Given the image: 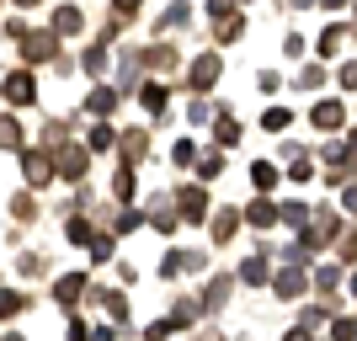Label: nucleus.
Masks as SVG:
<instances>
[{
  "mask_svg": "<svg viewBox=\"0 0 357 341\" xmlns=\"http://www.w3.org/2000/svg\"><path fill=\"white\" fill-rule=\"evenodd\" d=\"M54 176H64V181H80V176H86V149H75V144L54 149Z\"/></svg>",
  "mask_w": 357,
  "mask_h": 341,
  "instance_id": "5",
  "label": "nucleus"
},
{
  "mask_svg": "<svg viewBox=\"0 0 357 341\" xmlns=\"http://www.w3.org/2000/svg\"><path fill=\"white\" fill-rule=\"evenodd\" d=\"M112 251H118L112 235H91V262H112Z\"/></svg>",
  "mask_w": 357,
  "mask_h": 341,
  "instance_id": "24",
  "label": "nucleus"
},
{
  "mask_svg": "<svg viewBox=\"0 0 357 341\" xmlns=\"http://www.w3.org/2000/svg\"><path fill=\"white\" fill-rule=\"evenodd\" d=\"M310 213H314V208H304V203H283V208H278V219L294 224V229H304V224H310Z\"/></svg>",
  "mask_w": 357,
  "mask_h": 341,
  "instance_id": "17",
  "label": "nucleus"
},
{
  "mask_svg": "<svg viewBox=\"0 0 357 341\" xmlns=\"http://www.w3.org/2000/svg\"><path fill=\"white\" fill-rule=\"evenodd\" d=\"M139 102H144L149 112H165V86H144V91H139Z\"/></svg>",
  "mask_w": 357,
  "mask_h": 341,
  "instance_id": "29",
  "label": "nucleus"
},
{
  "mask_svg": "<svg viewBox=\"0 0 357 341\" xmlns=\"http://www.w3.org/2000/svg\"><path fill=\"white\" fill-rule=\"evenodd\" d=\"M176 219H187V224L208 219V192H203V187H187V192H181V213H176Z\"/></svg>",
  "mask_w": 357,
  "mask_h": 341,
  "instance_id": "8",
  "label": "nucleus"
},
{
  "mask_svg": "<svg viewBox=\"0 0 357 341\" xmlns=\"http://www.w3.org/2000/svg\"><path fill=\"white\" fill-rule=\"evenodd\" d=\"M0 149H27V144H22V128H16V118H0Z\"/></svg>",
  "mask_w": 357,
  "mask_h": 341,
  "instance_id": "22",
  "label": "nucleus"
},
{
  "mask_svg": "<svg viewBox=\"0 0 357 341\" xmlns=\"http://www.w3.org/2000/svg\"><path fill=\"white\" fill-rule=\"evenodd\" d=\"M43 267H48V262H43L38 251H27V256H22V272H43Z\"/></svg>",
  "mask_w": 357,
  "mask_h": 341,
  "instance_id": "41",
  "label": "nucleus"
},
{
  "mask_svg": "<svg viewBox=\"0 0 357 341\" xmlns=\"http://www.w3.org/2000/svg\"><path fill=\"white\" fill-rule=\"evenodd\" d=\"M112 144H118V134H112L107 123H96V128H91V149H112Z\"/></svg>",
  "mask_w": 357,
  "mask_h": 341,
  "instance_id": "33",
  "label": "nucleus"
},
{
  "mask_svg": "<svg viewBox=\"0 0 357 341\" xmlns=\"http://www.w3.org/2000/svg\"><path fill=\"white\" fill-rule=\"evenodd\" d=\"M347 38H352L347 27H331V32H320V54H342V48H347Z\"/></svg>",
  "mask_w": 357,
  "mask_h": 341,
  "instance_id": "20",
  "label": "nucleus"
},
{
  "mask_svg": "<svg viewBox=\"0 0 357 341\" xmlns=\"http://www.w3.org/2000/svg\"><path fill=\"white\" fill-rule=\"evenodd\" d=\"M342 203H347V213H357V187H347V197H342Z\"/></svg>",
  "mask_w": 357,
  "mask_h": 341,
  "instance_id": "45",
  "label": "nucleus"
},
{
  "mask_svg": "<svg viewBox=\"0 0 357 341\" xmlns=\"http://www.w3.org/2000/svg\"><path fill=\"white\" fill-rule=\"evenodd\" d=\"M187 272V251H165V262H160V278H181Z\"/></svg>",
  "mask_w": 357,
  "mask_h": 341,
  "instance_id": "27",
  "label": "nucleus"
},
{
  "mask_svg": "<svg viewBox=\"0 0 357 341\" xmlns=\"http://www.w3.org/2000/svg\"><path fill=\"white\" fill-rule=\"evenodd\" d=\"M16 155H22L27 187H48V181H54V155H43V149H16Z\"/></svg>",
  "mask_w": 357,
  "mask_h": 341,
  "instance_id": "1",
  "label": "nucleus"
},
{
  "mask_svg": "<svg viewBox=\"0 0 357 341\" xmlns=\"http://www.w3.org/2000/svg\"><path fill=\"white\" fill-rule=\"evenodd\" d=\"M320 6H331V11H336V6H347V0H320Z\"/></svg>",
  "mask_w": 357,
  "mask_h": 341,
  "instance_id": "49",
  "label": "nucleus"
},
{
  "mask_svg": "<svg viewBox=\"0 0 357 341\" xmlns=\"http://www.w3.org/2000/svg\"><path fill=\"white\" fill-rule=\"evenodd\" d=\"M261 128H272V134H278V128H288V112H283V107H272L267 118H261Z\"/></svg>",
  "mask_w": 357,
  "mask_h": 341,
  "instance_id": "39",
  "label": "nucleus"
},
{
  "mask_svg": "<svg viewBox=\"0 0 357 341\" xmlns=\"http://www.w3.org/2000/svg\"><path fill=\"white\" fill-rule=\"evenodd\" d=\"M352 298H357V278H352Z\"/></svg>",
  "mask_w": 357,
  "mask_h": 341,
  "instance_id": "52",
  "label": "nucleus"
},
{
  "mask_svg": "<svg viewBox=\"0 0 357 341\" xmlns=\"http://www.w3.org/2000/svg\"><path fill=\"white\" fill-rule=\"evenodd\" d=\"M91 112H112V107H118V91H112V86H102V91H91Z\"/></svg>",
  "mask_w": 357,
  "mask_h": 341,
  "instance_id": "25",
  "label": "nucleus"
},
{
  "mask_svg": "<svg viewBox=\"0 0 357 341\" xmlns=\"http://www.w3.org/2000/svg\"><path fill=\"white\" fill-rule=\"evenodd\" d=\"M139 11V0H118V16H134Z\"/></svg>",
  "mask_w": 357,
  "mask_h": 341,
  "instance_id": "44",
  "label": "nucleus"
},
{
  "mask_svg": "<svg viewBox=\"0 0 357 341\" xmlns=\"http://www.w3.org/2000/svg\"><path fill=\"white\" fill-rule=\"evenodd\" d=\"M0 341H22V336H16V331H6V336H0Z\"/></svg>",
  "mask_w": 357,
  "mask_h": 341,
  "instance_id": "50",
  "label": "nucleus"
},
{
  "mask_svg": "<svg viewBox=\"0 0 357 341\" xmlns=\"http://www.w3.org/2000/svg\"><path fill=\"white\" fill-rule=\"evenodd\" d=\"M342 262H357V229H352V235H342Z\"/></svg>",
  "mask_w": 357,
  "mask_h": 341,
  "instance_id": "40",
  "label": "nucleus"
},
{
  "mask_svg": "<svg viewBox=\"0 0 357 341\" xmlns=\"http://www.w3.org/2000/svg\"><path fill=\"white\" fill-rule=\"evenodd\" d=\"M171 160H176V165H192L197 160V144H192V139H181V144L171 149Z\"/></svg>",
  "mask_w": 357,
  "mask_h": 341,
  "instance_id": "35",
  "label": "nucleus"
},
{
  "mask_svg": "<svg viewBox=\"0 0 357 341\" xmlns=\"http://www.w3.org/2000/svg\"><path fill=\"white\" fill-rule=\"evenodd\" d=\"M0 91H6V102H11V107H32V102H38V80H32L27 70H11Z\"/></svg>",
  "mask_w": 357,
  "mask_h": 341,
  "instance_id": "2",
  "label": "nucleus"
},
{
  "mask_svg": "<svg viewBox=\"0 0 357 341\" xmlns=\"http://www.w3.org/2000/svg\"><path fill=\"white\" fill-rule=\"evenodd\" d=\"M219 144H240V123L229 112H219Z\"/></svg>",
  "mask_w": 357,
  "mask_h": 341,
  "instance_id": "30",
  "label": "nucleus"
},
{
  "mask_svg": "<svg viewBox=\"0 0 357 341\" xmlns=\"http://www.w3.org/2000/svg\"><path fill=\"white\" fill-rule=\"evenodd\" d=\"M213 80H219V54H203V59H192V91H208Z\"/></svg>",
  "mask_w": 357,
  "mask_h": 341,
  "instance_id": "9",
  "label": "nucleus"
},
{
  "mask_svg": "<svg viewBox=\"0 0 357 341\" xmlns=\"http://www.w3.org/2000/svg\"><path fill=\"white\" fill-rule=\"evenodd\" d=\"M11 6H22V11H32V6H38V0H11Z\"/></svg>",
  "mask_w": 357,
  "mask_h": 341,
  "instance_id": "48",
  "label": "nucleus"
},
{
  "mask_svg": "<svg viewBox=\"0 0 357 341\" xmlns=\"http://www.w3.org/2000/svg\"><path fill=\"white\" fill-rule=\"evenodd\" d=\"M314 128H320V134H331V128H342V102H314Z\"/></svg>",
  "mask_w": 357,
  "mask_h": 341,
  "instance_id": "10",
  "label": "nucleus"
},
{
  "mask_svg": "<svg viewBox=\"0 0 357 341\" xmlns=\"http://www.w3.org/2000/svg\"><path fill=\"white\" fill-rule=\"evenodd\" d=\"M27 310V298L16 294V288H0V320H11V315H22Z\"/></svg>",
  "mask_w": 357,
  "mask_h": 341,
  "instance_id": "18",
  "label": "nucleus"
},
{
  "mask_svg": "<svg viewBox=\"0 0 357 341\" xmlns=\"http://www.w3.org/2000/svg\"><path fill=\"white\" fill-rule=\"evenodd\" d=\"M294 6H298V11H304V6H314V0H294Z\"/></svg>",
  "mask_w": 357,
  "mask_h": 341,
  "instance_id": "51",
  "label": "nucleus"
},
{
  "mask_svg": "<svg viewBox=\"0 0 357 341\" xmlns=\"http://www.w3.org/2000/svg\"><path fill=\"white\" fill-rule=\"evenodd\" d=\"M342 86H352V91H357V59H352V64L342 70Z\"/></svg>",
  "mask_w": 357,
  "mask_h": 341,
  "instance_id": "43",
  "label": "nucleus"
},
{
  "mask_svg": "<svg viewBox=\"0 0 357 341\" xmlns=\"http://www.w3.org/2000/svg\"><path fill=\"white\" fill-rule=\"evenodd\" d=\"M267 278H272V267H267V251H256L251 262L240 267V282H251V288H256V282H267Z\"/></svg>",
  "mask_w": 357,
  "mask_h": 341,
  "instance_id": "13",
  "label": "nucleus"
},
{
  "mask_svg": "<svg viewBox=\"0 0 357 341\" xmlns=\"http://www.w3.org/2000/svg\"><path fill=\"white\" fill-rule=\"evenodd\" d=\"M219 171H224V155H219V149H213V155H203V165H197V176H203V181H213Z\"/></svg>",
  "mask_w": 357,
  "mask_h": 341,
  "instance_id": "32",
  "label": "nucleus"
},
{
  "mask_svg": "<svg viewBox=\"0 0 357 341\" xmlns=\"http://www.w3.org/2000/svg\"><path fill=\"white\" fill-rule=\"evenodd\" d=\"M229 294H235V278H229V272H219V278H213L208 288H203V298H197V310H203V315H219L224 304H229Z\"/></svg>",
  "mask_w": 357,
  "mask_h": 341,
  "instance_id": "3",
  "label": "nucleus"
},
{
  "mask_svg": "<svg viewBox=\"0 0 357 341\" xmlns=\"http://www.w3.org/2000/svg\"><path fill=\"white\" fill-rule=\"evenodd\" d=\"M64 235H70L75 245H91V235H96V229H91V219H70V224H64Z\"/></svg>",
  "mask_w": 357,
  "mask_h": 341,
  "instance_id": "26",
  "label": "nucleus"
},
{
  "mask_svg": "<svg viewBox=\"0 0 357 341\" xmlns=\"http://www.w3.org/2000/svg\"><path fill=\"white\" fill-rule=\"evenodd\" d=\"M336 282H342V272H336V267H320V272H314V288H326V294L336 288Z\"/></svg>",
  "mask_w": 357,
  "mask_h": 341,
  "instance_id": "38",
  "label": "nucleus"
},
{
  "mask_svg": "<svg viewBox=\"0 0 357 341\" xmlns=\"http://www.w3.org/2000/svg\"><path fill=\"white\" fill-rule=\"evenodd\" d=\"M48 32H54V38H75V32H80V11H75V6H59Z\"/></svg>",
  "mask_w": 357,
  "mask_h": 341,
  "instance_id": "11",
  "label": "nucleus"
},
{
  "mask_svg": "<svg viewBox=\"0 0 357 341\" xmlns=\"http://www.w3.org/2000/svg\"><path fill=\"white\" fill-rule=\"evenodd\" d=\"M155 229H160V235H171V229H176V213H171V208H155Z\"/></svg>",
  "mask_w": 357,
  "mask_h": 341,
  "instance_id": "36",
  "label": "nucleus"
},
{
  "mask_svg": "<svg viewBox=\"0 0 357 341\" xmlns=\"http://www.w3.org/2000/svg\"><path fill=\"white\" fill-rule=\"evenodd\" d=\"M91 341H118V331H112V326H96V331H91Z\"/></svg>",
  "mask_w": 357,
  "mask_h": 341,
  "instance_id": "42",
  "label": "nucleus"
},
{
  "mask_svg": "<svg viewBox=\"0 0 357 341\" xmlns=\"http://www.w3.org/2000/svg\"><path fill=\"white\" fill-rule=\"evenodd\" d=\"M112 192H118V203H128V197H134V165H128V171H118V176H112Z\"/></svg>",
  "mask_w": 357,
  "mask_h": 341,
  "instance_id": "28",
  "label": "nucleus"
},
{
  "mask_svg": "<svg viewBox=\"0 0 357 341\" xmlns=\"http://www.w3.org/2000/svg\"><path fill=\"white\" fill-rule=\"evenodd\" d=\"M144 149H149V134H144V128H134V134L123 139V155H128V165H134L139 155H144Z\"/></svg>",
  "mask_w": 357,
  "mask_h": 341,
  "instance_id": "23",
  "label": "nucleus"
},
{
  "mask_svg": "<svg viewBox=\"0 0 357 341\" xmlns=\"http://www.w3.org/2000/svg\"><path fill=\"white\" fill-rule=\"evenodd\" d=\"M283 341H310V331L298 326V331H288V336H283Z\"/></svg>",
  "mask_w": 357,
  "mask_h": 341,
  "instance_id": "46",
  "label": "nucleus"
},
{
  "mask_svg": "<svg viewBox=\"0 0 357 341\" xmlns=\"http://www.w3.org/2000/svg\"><path fill=\"white\" fill-rule=\"evenodd\" d=\"M251 181L261 187V192H272V187H278V165H272V160H256L251 165Z\"/></svg>",
  "mask_w": 357,
  "mask_h": 341,
  "instance_id": "16",
  "label": "nucleus"
},
{
  "mask_svg": "<svg viewBox=\"0 0 357 341\" xmlns=\"http://www.w3.org/2000/svg\"><path fill=\"white\" fill-rule=\"evenodd\" d=\"M352 149H357V134H352Z\"/></svg>",
  "mask_w": 357,
  "mask_h": 341,
  "instance_id": "53",
  "label": "nucleus"
},
{
  "mask_svg": "<svg viewBox=\"0 0 357 341\" xmlns=\"http://www.w3.org/2000/svg\"><path fill=\"white\" fill-rule=\"evenodd\" d=\"M298 86H304V91H320V86H326V70H320V64H310V70L298 75Z\"/></svg>",
  "mask_w": 357,
  "mask_h": 341,
  "instance_id": "34",
  "label": "nucleus"
},
{
  "mask_svg": "<svg viewBox=\"0 0 357 341\" xmlns=\"http://www.w3.org/2000/svg\"><path fill=\"white\" fill-rule=\"evenodd\" d=\"M80 294H86V278H80V272H64V278L54 282V298H59V310H75V304H80Z\"/></svg>",
  "mask_w": 357,
  "mask_h": 341,
  "instance_id": "6",
  "label": "nucleus"
},
{
  "mask_svg": "<svg viewBox=\"0 0 357 341\" xmlns=\"http://www.w3.org/2000/svg\"><path fill=\"white\" fill-rule=\"evenodd\" d=\"M192 341H224V336H219V331H203V336H192Z\"/></svg>",
  "mask_w": 357,
  "mask_h": 341,
  "instance_id": "47",
  "label": "nucleus"
},
{
  "mask_svg": "<svg viewBox=\"0 0 357 341\" xmlns=\"http://www.w3.org/2000/svg\"><path fill=\"white\" fill-rule=\"evenodd\" d=\"M245 224H256V229H267V224H278V203H267V197H256V203L245 208Z\"/></svg>",
  "mask_w": 357,
  "mask_h": 341,
  "instance_id": "12",
  "label": "nucleus"
},
{
  "mask_svg": "<svg viewBox=\"0 0 357 341\" xmlns=\"http://www.w3.org/2000/svg\"><path fill=\"white\" fill-rule=\"evenodd\" d=\"M331 341H357V320L352 315H342V320L331 326Z\"/></svg>",
  "mask_w": 357,
  "mask_h": 341,
  "instance_id": "31",
  "label": "nucleus"
},
{
  "mask_svg": "<svg viewBox=\"0 0 357 341\" xmlns=\"http://www.w3.org/2000/svg\"><path fill=\"white\" fill-rule=\"evenodd\" d=\"M22 54H27L32 64H48V59H59V38H54V32H27V38H22Z\"/></svg>",
  "mask_w": 357,
  "mask_h": 341,
  "instance_id": "4",
  "label": "nucleus"
},
{
  "mask_svg": "<svg viewBox=\"0 0 357 341\" xmlns=\"http://www.w3.org/2000/svg\"><path fill=\"white\" fill-rule=\"evenodd\" d=\"M240 32H245V22H240V16H219V27H213V38H219V43H235Z\"/></svg>",
  "mask_w": 357,
  "mask_h": 341,
  "instance_id": "19",
  "label": "nucleus"
},
{
  "mask_svg": "<svg viewBox=\"0 0 357 341\" xmlns=\"http://www.w3.org/2000/svg\"><path fill=\"white\" fill-rule=\"evenodd\" d=\"M288 176H294V181H310V176H314V165L304 160V155H294V165H288Z\"/></svg>",
  "mask_w": 357,
  "mask_h": 341,
  "instance_id": "37",
  "label": "nucleus"
},
{
  "mask_svg": "<svg viewBox=\"0 0 357 341\" xmlns=\"http://www.w3.org/2000/svg\"><path fill=\"white\" fill-rule=\"evenodd\" d=\"M11 213H16V224H32V219H38V203H32L27 192H16L11 197Z\"/></svg>",
  "mask_w": 357,
  "mask_h": 341,
  "instance_id": "21",
  "label": "nucleus"
},
{
  "mask_svg": "<svg viewBox=\"0 0 357 341\" xmlns=\"http://www.w3.org/2000/svg\"><path fill=\"white\" fill-rule=\"evenodd\" d=\"M107 59H112V54H107V38H102V43H91L86 48V75H107Z\"/></svg>",
  "mask_w": 357,
  "mask_h": 341,
  "instance_id": "15",
  "label": "nucleus"
},
{
  "mask_svg": "<svg viewBox=\"0 0 357 341\" xmlns=\"http://www.w3.org/2000/svg\"><path fill=\"white\" fill-rule=\"evenodd\" d=\"M304 288H310V278H304L298 267H283L278 278H272V294H278V298H298Z\"/></svg>",
  "mask_w": 357,
  "mask_h": 341,
  "instance_id": "7",
  "label": "nucleus"
},
{
  "mask_svg": "<svg viewBox=\"0 0 357 341\" xmlns=\"http://www.w3.org/2000/svg\"><path fill=\"white\" fill-rule=\"evenodd\" d=\"M235 229H240V213H235V208H219V219H213V240L224 245V240H235Z\"/></svg>",
  "mask_w": 357,
  "mask_h": 341,
  "instance_id": "14",
  "label": "nucleus"
}]
</instances>
